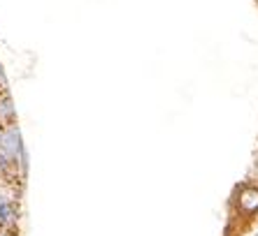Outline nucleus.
I'll use <instances>...</instances> for the list:
<instances>
[{
	"label": "nucleus",
	"instance_id": "nucleus-1",
	"mask_svg": "<svg viewBox=\"0 0 258 236\" xmlns=\"http://www.w3.org/2000/svg\"><path fill=\"white\" fill-rule=\"evenodd\" d=\"M19 220V197L12 188L0 185V229H14Z\"/></svg>",
	"mask_w": 258,
	"mask_h": 236
},
{
	"label": "nucleus",
	"instance_id": "nucleus-2",
	"mask_svg": "<svg viewBox=\"0 0 258 236\" xmlns=\"http://www.w3.org/2000/svg\"><path fill=\"white\" fill-rule=\"evenodd\" d=\"M0 88H5V72H3V63H0Z\"/></svg>",
	"mask_w": 258,
	"mask_h": 236
},
{
	"label": "nucleus",
	"instance_id": "nucleus-3",
	"mask_svg": "<svg viewBox=\"0 0 258 236\" xmlns=\"http://www.w3.org/2000/svg\"><path fill=\"white\" fill-rule=\"evenodd\" d=\"M0 236H14V229H0Z\"/></svg>",
	"mask_w": 258,
	"mask_h": 236
},
{
	"label": "nucleus",
	"instance_id": "nucleus-4",
	"mask_svg": "<svg viewBox=\"0 0 258 236\" xmlns=\"http://www.w3.org/2000/svg\"><path fill=\"white\" fill-rule=\"evenodd\" d=\"M256 236H258V234H256Z\"/></svg>",
	"mask_w": 258,
	"mask_h": 236
}]
</instances>
